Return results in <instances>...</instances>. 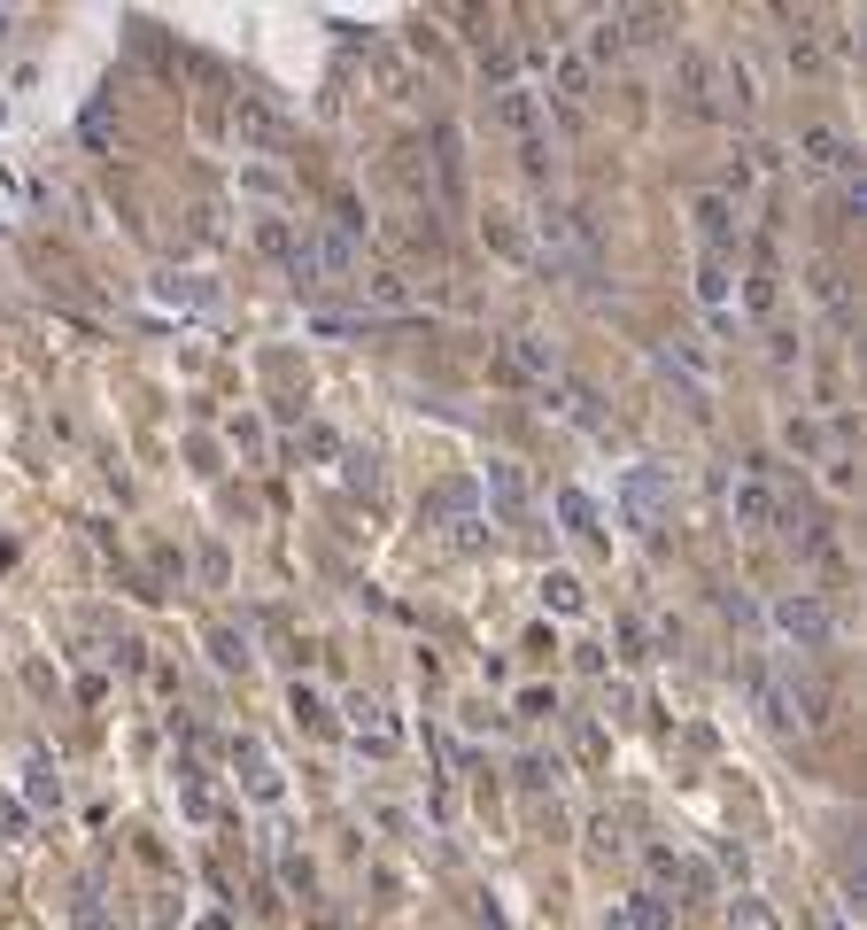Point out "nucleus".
I'll return each mask as SVG.
<instances>
[{"label":"nucleus","mask_w":867,"mask_h":930,"mask_svg":"<svg viewBox=\"0 0 867 930\" xmlns=\"http://www.w3.org/2000/svg\"><path fill=\"white\" fill-rule=\"evenodd\" d=\"M287 272L302 287H349L357 280V233H341V225H318V233H295V257Z\"/></svg>","instance_id":"1"},{"label":"nucleus","mask_w":867,"mask_h":930,"mask_svg":"<svg viewBox=\"0 0 867 930\" xmlns=\"http://www.w3.org/2000/svg\"><path fill=\"white\" fill-rule=\"evenodd\" d=\"M535 257L550 272H573V280H596V233L581 210H543L535 217Z\"/></svg>","instance_id":"2"},{"label":"nucleus","mask_w":867,"mask_h":930,"mask_svg":"<svg viewBox=\"0 0 867 930\" xmlns=\"http://www.w3.org/2000/svg\"><path fill=\"white\" fill-rule=\"evenodd\" d=\"M774 628H783V644H798V651H836V636H844L836 605L813 598V589H798V598L774 605Z\"/></svg>","instance_id":"3"},{"label":"nucleus","mask_w":867,"mask_h":930,"mask_svg":"<svg viewBox=\"0 0 867 930\" xmlns=\"http://www.w3.org/2000/svg\"><path fill=\"white\" fill-rule=\"evenodd\" d=\"M666 504H674V481H666L658 466H628V481H620V513H628L636 528H658Z\"/></svg>","instance_id":"4"},{"label":"nucleus","mask_w":867,"mask_h":930,"mask_svg":"<svg viewBox=\"0 0 867 930\" xmlns=\"http://www.w3.org/2000/svg\"><path fill=\"white\" fill-rule=\"evenodd\" d=\"M798 163H806V172H829V179H852L859 172V148L836 125H806L798 132Z\"/></svg>","instance_id":"5"},{"label":"nucleus","mask_w":867,"mask_h":930,"mask_svg":"<svg viewBox=\"0 0 867 930\" xmlns=\"http://www.w3.org/2000/svg\"><path fill=\"white\" fill-rule=\"evenodd\" d=\"M736 683H744V698L759 706V721H767V729H791V691H783V674H774L767 659H744V667H736Z\"/></svg>","instance_id":"6"},{"label":"nucleus","mask_w":867,"mask_h":930,"mask_svg":"<svg viewBox=\"0 0 867 930\" xmlns=\"http://www.w3.org/2000/svg\"><path fill=\"white\" fill-rule=\"evenodd\" d=\"M728 513H736V528H774V520H783V496H774L767 466H759V473H744V481L728 488Z\"/></svg>","instance_id":"7"},{"label":"nucleus","mask_w":867,"mask_h":930,"mask_svg":"<svg viewBox=\"0 0 867 930\" xmlns=\"http://www.w3.org/2000/svg\"><path fill=\"white\" fill-rule=\"evenodd\" d=\"M550 102H558L566 125L589 117V62H581V55H558V62H550V94H543V109H550Z\"/></svg>","instance_id":"8"},{"label":"nucleus","mask_w":867,"mask_h":930,"mask_svg":"<svg viewBox=\"0 0 867 930\" xmlns=\"http://www.w3.org/2000/svg\"><path fill=\"white\" fill-rule=\"evenodd\" d=\"M496 373H503V380H558V357H550V342H543V333H511Z\"/></svg>","instance_id":"9"},{"label":"nucleus","mask_w":867,"mask_h":930,"mask_svg":"<svg viewBox=\"0 0 867 930\" xmlns=\"http://www.w3.org/2000/svg\"><path fill=\"white\" fill-rule=\"evenodd\" d=\"M480 504H496V520H527V473H519L511 458H496L480 473Z\"/></svg>","instance_id":"10"},{"label":"nucleus","mask_w":867,"mask_h":930,"mask_svg":"<svg viewBox=\"0 0 867 930\" xmlns=\"http://www.w3.org/2000/svg\"><path fill=\"white\" fill-rule=\"evenodd\" d=\"M496 125H503V132H519V140H527V132H543V94L527 86V78L496 86Z\"/></svg>","instance_id":"11"},{"label":"nucleus","mask_w":867,"mask_h":930,"mask_svg":"<svg viewBox=\"0 0 867 930\" xmlns=\"http://www.w3.org/2000/svg\"><path fill=\"white\" fill-rule=\"evenodd\" d=\"M604 930H674V899L666 892H636L628 907L604 915Z\"/></svg>","instance_id":"12"},{"label":"nucleus","mask_w":867,"mask_h":930,"mask_svg":"<svg viewBox=\"0 0 867 930\" xmlns=\"http://www.w3.org/2000/svg\"><path fill=\"white\" fill-rule=\"evenodd\" d=\"M233 132H240L248 148H280V140H287V125H280V109H264V102H256V94H240V102H233Z\"/></svg>","instance_id":"13"},{"label":"nucleus","mask_w":867,"mask_h":930,"mask_svg":"<svg viewBox=\"0 0 867 930\" xmlns=\"http://www.w3.org/2000/svg\"><path fill=\"white\" fill-rule=\"evenodd\" d=\"M689 217H698V233H705V257H721V248L736 240V202H728V195H698V210H689Z\"/></svg>","instance_id":"14"},{"label":"nucleus","mask_w":867,"mask_h":930,"mask_svg":"<svg viewBox=\"0 0 867 930\" xmlns=\"http://www.w3.org/2000/svg\"><path fill=\"white\" fill-rule=\"evenodd\" d=\"M813 303L829 310V326H836V333H852V326H859V310H852V295H844V272H836V264H821V272H813Z\"/></svg>","instance_id":"15"},{"label":"nucleus","mask_w":867,"mask_h":930,"mask_svg":"<svg viewBox=\"0 0 867 930\" xmlns=\"http://www.w3.org/2000/svg\"><path fill=\"white\" fill-rule=\"evenodd\" d=\"M543 403H550L558 419H573V427H596V396H589L581 380H543Z\"/></svg>","instance_id":"16"},{"label":"nucleus","mask_w":867,"mask_h":930,"mask_svg":"<svg viewBox=\"0 0 867 930\" xmlns=\"http://www.w3.org/2000/svg\"><path fill=\"white\" fill-rule=\"evenodd\" d=\"M240 784H248V799H280L287 784H280V768H272V760H264V744H240Z\"/></svg>","instance_id":"17"},{"label":"nucleus","mask_w":867,"mask_h":930,"mask_svg":"<svg viewBox=\"0 0 867 930\" xmlns=\"http://www.w3.org/2000/svg\"><path fill=\"white\" fill-rule=\"evenodd\" d=\"M357 287H365L372 310H411V303H418V295L403 287V272H372V280H357Z\"/></svg>","instance_id":"18"},{"label":"nucleus","mask_w":867,"mask_h":930,"mask_svg":"<svg viewBox=\"0 0 867 930\" xmlns=\"http://www.w3.org/2000/svg\"><path fill=\"white\" fill-rule=\"evenodd\" d=\"M698 295L713 303V318H728V295H736V287H728V257H705V264H698Z\"/></svg>","instance_id":"19"},{"label":"nucleus","mask_w":867,"mask_h":930,"mask_svg":"<svg viewBox=\"0 0 867 930\" xmlns=\"http://www.w3.org/2000/svg\"><path fill=\"white\" fill-rule=\"evenodd\" d=\"M558 520H566L573 535H596V496H589V488H558Z\"/></svg>","instance_id":"20"},{"label":"nucleus","mask_w":867,"mask_h":930,"mask_svg":"<svg viewBox=\"0 0 867 930\" xmlns=\"http://www.w3.org/2000/svg\"><path fill=\"white\" fill-rule=\"evenodd\" d=\"M728 930H783V922H774V907H767V899L736 892V899H728Z\"/></svg>","instance_id":"21"},{"label":"nucleus","mask_w":867,"mask_h":930,"mask_svg":"<svg viewBox=\"0 0 867 930\" xmlns=\"http://www.w3.org/2000/svg\"><path fill=\"white\" fill-rule=\"evenodd\" d=\"M256 248L287 264V257H295V225H287V217H256Z\"/></svg>","instance_id":"22"},{"label":"nucleus","mask_w":867,"mask_h":930,"mask_svg":"<svg viewBox=\"0 0 867 930\" xmlns=\"http://www.w3.org/2000/svg\"><path fill=\"white\" fill-rule=\"evenodd\" d=\"M543 605H550V613H581L589 598H581V581H573V574H550V581H543Z\"/></svg>","instance_id":"23"},{"label":"nucleus","mask_w":867,"mask_h":930,"mask_svg":"<svg viewBox=\"0 0 867 930\" xmlns=\"http://www.w3.org/2000/svg\"><path fill=\"white\" fill-rule=\"evenodd\" d=\"M674 892H689V899H713V869L681 854V861H674Z\"/></svg>","instance_id":"24"},{"label":"nucleus","mask_w":867,"mask_h":930,"mask_svg":"<svg viewBox=\"0 0 867 930\" xmlns=\"http://www.w3.org/2000/svg\"><path fill=\"white\" fill-rule=\"evenodd\" d=\"M620 47H628V39H620V16H604V24L589 32V62H613Z\"/></svg>","instance_id":"25"},{"label":"nucleus","mask_w":867,"mask_h":930,"mask_svg":"<svg viewBox=\"0 0 867 930\" xmlns=\"http://www.w3.org/2000/svg\"><path fill=\"white\" fill-rule=\"evenodd\" d=\"M589 845H596V854H628V829H620L613 814H596V822H589Z\"/></svg>","instance_id":"26"},{"label":"nucleus","mask_w":867,"mask_h":930,"mask_svg":"<svg viewBox=\"0 0 867 930\" xmlns=\"http://www.w3.org/2000/svg\"><path fill=\"white\" fill-rule=\"evenodd\" d=\"M357 744H365V752H395L403 729H395V721H357Z\"/></svg>","instance_id":"27"},{"label":"nucleus","mask_w":867,"mask_h":930,"mask_svg":"<svg viewBox=\"0 0 867 930\" xmlns=\"http://www.w3.org/2000/svg\"><path fill=\"white\" fill-rule=\"evenodd\" d=\"M480 233H488V240H496V248H503V257H527V233H519V225H511V217H488V225H480Z\"/></svg>","instance_id":"28"},{"label":"nucleus","mask_w":867,"mask_h":930,"mask_svg":"<svg viewBox=\"0 0 867 930\" xmlns=\"http://www.w3.org/2000/svg\"><path fill=\"white\" fill-rule=\"evenodd\" d=\"M163 303H187V310H202V303H210V287H194V280H179V272H170V280H163Z\"/></svg>","instance_id":"29"},{"label":"nucleus","mask_w":867,"mask_h":930,"mask_svg":"<svg viewBox=\"0 0 867 930\" xmlns=\"http://www.w3.org/2000/svg\"><path fill=\"white\" fill-rule=\"evenodd\" d=\"M519 163H527V172L543 179V172H550V140H543V132H527V140H519Z\"/></svg>","instance_id":"30"},{"label":"nucleus","mask_w":867,"mask_h":930,"mask_svg":"<svg viewBox=\"0 0 867 930\" xmlns=\"http://www.w3.org/2000/svg\"><path fill=\"white\" fill-rule=\"evenodd\" d=\"M604 714H613V721H636V691H628V683H604Z\"/></svg>","instance_id":"31"},{"label":"nucleus","mask_w":867,"mask_h":930,"mask_svg":"<svg viewBox=\"0 0 867 930\" xmlns=\"http://www.w3.org/2000/svg\"><path fill=\"white\" fill-rule=\"evenodd\" d=\"M674 861H681V854H674V845H643V869H651L658 884H674Z\"/></svg>","instance_id":"32"},{"label":"nucleus","mask_w":867,"mask_h":930,"mask_svg":"<svg viewBox=\"0 0 867 930\" xmlns=\"http://www.w3.org/2000/svg\"><path fill=\"white\" fill-rule=\"evenodd\" d=\"M519 784H527V791H543V784H558V760H519Z\"/></svg>","instance_id":"33"},{"label":"nucleus","mask_w":867,"mask_h":930,"mask_svg":"<svg viewBox=\"0 0 867 930\" xmlns=\"http://www.w3.org/2000/svg\"><path fill=\"white\" fill-rule=\"evenodd\" d=\"M302 450H310V458H341V435H333V427H310Z\"/></svg>","instance_id":"34"},{"label":"nucleus","mask_w":867,"mask_h":930,"mask_svg":"<svg viewBox=\"0 0 867 930\" xmlns=\"http://www.w3.org/2000/svg\"><path fill=\"white\" fill-rule=\"evenodd\" d=\"M295 714H302V729H325V698L318 691H295Z\"/></svg>","instance_id":"35"},{"label":"nucleus","mask_w":867,"mask_h":930,"mask_svg":"<svg viewBox=\"0 0 867 930\" xmlns=\"http://www.w3.org/2000/svg\"><path fill=\"white\" fill-rule=\"evenodd\" d=\"M519 714L543 721V714H558V698H550V691H519Z\"/></svg>","instance_id":"36"},{"label":"nucleus","mask_w":867,"mask_h":930,"mask_svg":"<svg viewBox=\"0 0 867 930\" xmlns=\"http://www.w3.org/2000/svg\"><path fill=\"white\" fill-rule=\"evenodd\" d=\"M767 303H774V264L751 272V310H767Z\"/></svg>","instance_id":"37"},{"label":"nucleus","mask_w":867,"mask_h":930,"mask_svg":"<svg viewBox=\"0 0 867 930\" xmlns=\"http://www.w3.org/2000/svg\"><path fill=\"white\" fill-rule=\"evenodd\" d=\"M791 450H821V427H813V419H791Z\"/></svg>","instance_id":"38"},{"label":"nucleus","mask_w":867,"mask_h":930,"mask_svg":"<svg viewBox=\"0 0 867 930\" xmlns=\"http://www.w3.org/2000/svg\"><path fill=\"white\" fill-rule=\"evenodd\" d=\"M210 651H217V667H240L248 651H240V636H210Z\"/></svg>","instance_id":"39"},{"label":"nucleus","mask_w":867,"mask_h":930,"mask_svg":"<svg viewBox=\"0 0 867 930\" xmlns=\"http://www.w3.org/2000/svg\"><path fill=\"white\" fill-rule=\"evenodd\" d=\"M0 837H24V807L16 799H0Z\"/></svg>","instance_id":"40"},{"label":"nucleus","mask_w":867,"mask_h":930,"mask_svg":"<svg viewBox=\"0 0 867 930\" xmlns=\"http://www.w3.org/2000/svg\"><path fill=\"white\" fill-rule=\"evenodd\" d=\"M829 930H852V922H844V907H836V915H829Z\"/></svg>","instance_id":"41"}]
</instances>
